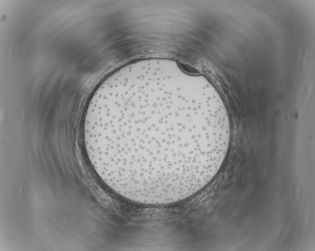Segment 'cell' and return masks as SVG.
I'll use <instances>...</instances> for the list:
<instances>
[{
    "label": "cell",
    "mask_w": 315,
    "mask_h": 251,
    "mask_svg": "<svg viewBox=\"0 0 315 251\" xmlns=\"http://www.w3.org/2000/svg\"><path fill=\"white\" fill-rule=\"evenodd\" d=\"M87 157L119 196L145 205L185 199L215 177L230 126L218 92L175 61L141 60L109 76L85 114Z\"/></svg>",
    "instance_id": "1"
}]
</instances>
